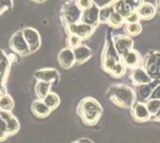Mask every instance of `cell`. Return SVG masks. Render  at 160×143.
<instances>
[{"label":"cell","mask_w":160,"mask_h":143,"mask_svg":"<svg viewBox=\"0 0 160 143\" xmlns=\"http://www.w3.org/2000/svg\"><path fill=\"white\" fill-rule=\"evenodd\" d=\"M106 96L109 101L120 108H131L136 101V92L125 84H113L107 90Z\"/></svg>","instance_id":"cell-1"},{"label":"cell","mask_w":160,"mask_h":143,"mask_svg":"<svg viewBox=\"0 0 160 143\" xmlns=\"http://www.w3.org/2000/svg\"><path fill=\"white\" fill-rule=\"evenodd\" d=\"M76 111L84 124L93 126L100 120L103 109L96 99L92 97H85L79 102Z\"/></svg>","instance_id":"cell-2"},{"label":"cell","mask_w":160,"mask_h":143,"mask_svg":"<svg viewBox=\"0 0 160 143\" xmlns=\"http://www.w3.org/2000/svg\"><path fill=\"white\" fill-rule=\"evenodd\" d=\"M121 56L119 55L116 48L114 46V43L112 40V37L110 34H107L106 42L103 48V51L101 54V67L106 73H110L112 68L121 62Z\"/></svg>","instance_id":"cell-3"},{"label":"cell","mask_w":160,"mask_h":143,"mask_svg":"<svg viewBox=\"0 0 160 143\" xmlns=\"http://www.w3.org/2000/svg\"><path fill=\"white\" fill-rule=\"evenodd\" d=\"M143 69L153 80H160V52L150 51L143 58Z\"/></svg>","instance_id":"cell-4"},{"label":"cell","mask_w":160,"mask_h":143,"mask_svg":"<svg viewBox=\"0 0 160 143\" xmlns=\"http://www.w3.org/2000/svg\"><path fill=\"white\" fill-rule=\"evenodd\" d=\"M81 13L82 10H80L75 2L69 1L65 3L61 9V19L65 26L79 22L81 18Z\"/></svg>","instance_id":"cell-5"},{"label":"cell","mask_w":160,"mask_h":143,"mask_svg":"<svg viewBox=\"0 0 160 143\" xmlns=\"http://www.w3.org/2000/svg\"><path fill=\"white\" fill-rule=\"evenodd\" d=\"M9 46L12 49V51L17 53L20 56H26L31 53L27 42L25 41V38L22 34V30L15 32L11 36L9 40Z\"/></svg>","instance_id":"cell-6"},{"label":"cell","mask_w":160,"mask_h":143,"mask_svg":"<svg viewBox=\"0 0 160 143\" xmlns=\"http://www.w3.org/2000/svg\"><path fill=\"white\" fill-rule=\"evenodd\" d=\"M94 30H95L94 26L88 25V24L80 21L66 26V31L68 34H75V35L81 38L82 40L83 39H87L89 36H91Z\"/></svg>","instance_id":"cell-7"},{"label":"cell","mask_w":160,"mask_h":143,"mask_svg":"<svg viewBox=\"0 0 160 143\" xmlns=\"http://www.w3.org/2000/svg\"><path fill=\"white\" fill-rule=\"evenodd\" d=\"M22 34L25 38V41L27 42L30 52L37 51L41 46V37L36 29L32 27H26L22 29Z\"/></svg>","instance_id":"cell-8"},{"label":"cell","mask_w":160,"mask_h":143,"mask_svg":"<svg viewBox=\"0 0 160 143\" xmlns=\"http://www.w3.org/2000/svg\"><path fill=\"white\" fill-rule=\"evenodd\" d=\"M131 116L137 122H147L151 119V115L147 110V107L144 102L136 100L131 106Z\"/></svg>","instance_id":"cell-9"},{"label":"cell","mask_w":160,"mask_h":143,"mask_svg":"<svg viewBox=\"0 0 160 143\" xmlns=\"http://www.w3.org/2000/svg\"><path fill=\"white\" fill-rule=\"evenodd\" d=\"M112 40L114 43V46L116 48V50L120 56H122L123 54L133 49L134 42L132 40V38L127 35L118 34V35H115L112 37Z\"/></svg>","instance_id":"cell-10"},{"label":"cell","mask_w":160,"mask_h":143,"mask_svg":"<svg viewBox=\"0 0 160 143\" xmlns=\"http://www.w3.org/2000/svg\"><path fill=\"white\" fill-rule=\"evenodd\" d=\"M99 10L100 8L95 3H93L89 8L82 11L80 22L96 27L99 24Z\"/></svg>","instance_id":"cell-11"},{"label":"cell","mask_w":160,"mask_h":143,"mask_svg":"<svg viewBox=\"0 0 160 143\" xmlns=\"http://www.w3.org/2000/svg\"><path fill=\"white\" fill-rule=\"evenodd\" d=\"M129 78H130V80H131L133 86L135 87L148 84V83H151L153 81V79L147 74L142 66H138L136 68L132 69L131 73H130V75H129Z\"/></svg>","instance_id":"cell-12"},{"label":"cell","mask_w":160,"mask_h":143,"mask_svg":"<svg viewBox=\"0 0 160 143\" xmlns=\"http://www.w3.org/2000/svg\"><path fill=\"white\" fill-rule=\"evenodd\" d=\"M58 63L60 66L64 69L71 68L73 65H75V56L73 49L70 47L63 48L61 51L58 53Z\"/></svg>","instance_id":"cell-13"},{"label":"cell","mask_w":160,"mask_h":143,"mask_svg":"<svg viewBox=\"0 0 160 143\" xmlns=\"http://www.w3.org/2000/svg\"><path fill=\"white\" fill-rule=\"evenodd\" d=\"M34 76L37 80L50 82V83H52V84L57 83L59 80V73L56 69H54V68L39 69V70L35 72Z\"/></svg>","instance_id":"cell-14"},{"label":"cell","mask_w":160,"mask_h":143,"mask_svg":"<svg viewBox=\"0 0 160 143\" xmlns=\"http://www.w3.org/2000/svg\"><path fill=\"white\" fill-rule=\"evenodd\" d=\"M121 60L124 63V65L126 66V68L129 69H134L138 66L141 65V56L137 50L135 49H131L128 52L121 56Z\"/></svg>","instance_id":"cell-15"},{"label":"cell","mask_w":160,"mask_h":143,"mask_svg":"<svg viewBox=\"0 0 160 143\" xmlns=\"http://www.w3.org/2000/svg\"><path fill=\"white\" fill-rule=\"evenodd\" d=\"M0 115L4 119L5 123H6V132L8 136L14 135L15 133H17L20 125L18 120L15 118L12 113H10V111H4V110H0Z\"/></svg>","instance_id":"cell-16"},{"label":"cell","mask_w":160,"mask_h":143,"mask_svg":"<svg viewBox=\"0 0 160 143\" xmlns=\"http://www.w3.org/2000/svg\"><path fill=\"white\" fill-rule=\"evenodd\" d=\"M159 83H160V80H153L151 83H148V84L138 86L137 92H136V100L145 102L148 99H150L154 88L156 87Z\"/></svg>","instance_id":"cell-17"},{"label":"cell","mask_w":160,"mask_h":143,"mask_svg":"<svg viewBox=\"0 0 160 143\" xmlns=\"http://www.w3.org/2000/svg\"><path fill=\"white\" fill-rule=\"evenodd\" d=\"M73 52L75 56V64L76 65H81V64L85 63L93 55L91 49L86 45H82V44L73 48Z\"/></svg>","instance_id":"cell-18"},{"label":"cell","mask_w":160,"mask_h":143,"mask_svg":"<svg viewBox=\"0 0 160 143\" xmlns=\"http://www.w3.org/2000/svg\"><path fill=\"white\" fill-rule=\"evenodd\" d=\"M31 110H32L33 114L38 118L47 117L52 111L46 104H45L44 101L41 99H37L32 103Z\"/></svg>","instance_id":"cell-19"},{"label":"cell","mask_w":160,"mask_h":143,"mask_svg":"<svg viewBox=\"0 0 160 143\" xmlns=\"http://www.w3.org/2000/svg\"><path fill=\"white\" fill-rule=\"evenodd\" d=\"M136 11L140 17V20L141 19H143V20H149V19H152L155 16V14H156V8L152 4L143 2L137 8Z\"/></svg>","instance_id":"cell-20"},{"label":"cell","mask_w":160,"mask_h":143,"mask_svg":"<svg viewBox=\"0 0 160 143\" xmlns=\"http://www.w3.org/2000/svg\"><path fill=\"white\" fill-rule=\"evenodd\" d=\"M52 83L46 82V81H42V80H37L36 84H35V95L38 98V99H43V98L46 96L48 93L51 91V87H52Z\"/></svg>","instance_id":"cell-21"},{"label":"cell","mask_w":160,"mask_h":143,"mask_svg":"<svg viewBox=\"0 0 160 143\" xmlns=\"http://www.w3.org/2000/svg\"><path fill=\"white\" fill-rule=\"evenodd\" d=\"M124 33L129 37L137 36L142 31V26L139 22L135 23H124Z\"/></svg>","instance_id":"cell-22"},{"label":"cell","mask_w":160,"mask_h":143,"mask_svg":"<svg viewBox=\"0 0 160 143\" xmlns=\"http://www.w3.org/2000/svg\"><path fill=\"white\" fill-rule=\"evenodd\" d=\"M114 11V6H113V1L110 2L107 5L103 6L100 8L99 10V23H107L110 15Z\"/></svg>","instance_id":"cell-23"},{"label":"cell","mask_w":160,"mask_h":143,"mask_svg":"<svg viewBox=\"0 0 160 143\" xmlns=\"http://www.w3.org/2000/svg\"><path fill=\"white\" fill-rule=\"evenodd\" d=\"M42 100L44 101L45 104H46L51 110L56 109V108L60 104V98H59V96L56 94V93L51 92V91H50L48 94L43 98Z\"/></svg>","instance_id":"cell-24"},{"label":"cell","mask_w":160,"mask_h":143,"mask_svg":"<svg viewBox=\"0 0 160 143\" xmlns=\"http://www.w3.org/2000/svg\"><path fill=\"white\" fill-rule=\"evenodd\" d=\"M124 23H125L124 17H122L116 11H113V13L110 15L106 24H108L109 26H111L113 28H120L122 25H124Z\"/></svg>","instance_id":"cell-25"},{"label":"cell","mask_w":160,"mask_h":143,"mask_svg":"<svg viewBox=\"0 0 160 143\" xmlns=\"http://www.w3.org/2000/svg\"><path fill=\"white\" fill-rule=\"evenodd\" d=\"M145 105L147 107V110L150 113V115L154 116L155 114H157L160 110V100L159 99H153L150 98L147 101H145Z\"/></svg>","instance_id":"cell-26"},{"label":"cell","mask_w":160,"mask_h":143,"mask_svg":"<svg viewBox=\"0 0 160 143\" xmlns=\"http://www.w3.org/2000/svg\"><path fill=\"white\" fill-rule=\"evenodd\" d=\"M13 104L14 103H13L11 96L4 94L1 99H0V110L11 111L13 109Z\"/></svg>","instance_id":"cell-27"},{"label":"cell","mask_w":160,"mask_h":143,"mask_svg":"<svg viewBox=\"0 0 160 143\" xmlns=\"http://www.w3.org/2000/svg\"><path fill=\"white\" fill-rule=\"evenodd\" d=\"M82 39L78 37L77 35L75 34H68V37H67V44H68V47L70 48H75L77 47L78 45L81 44Z\"/></svg>","instance_id":"cell-28"},{"label":"cell","mask_w":160,"mask_h":143,"mask_svg":"<svg viewBox=\"0 0 160 143\" xmlns=\"http://www.w3.org/2000/svg\"><path fill=\"white\" fill-rule=\"evenodd\" d=\"M12 8V0H0V16Z\"/></svg>","instance_id":"cell-29"},{"label":"cell","mask_w":160,"mask_h":143,"mask_svg":"<svg viewBox=\"0 0 160 143\" xmlns=\"http://www.w3.org/2000/svg\"><path fill=\"white\" fill-rule=\"evenodd\" d=\"M75 3L79 7L80 10H85V9L89 8L94 3L92 0H75Z\"/></svg>","instance_id":"cell-30"},{"label":"cell","mask_w":160,"mask_h":143,"mask_svg":"<svg viewBox=\"0 0 160 143\" xmlns=\"http://www.w3.org/2000/svg\"><path fill=\"white\" fill-rule=\"evenodd\" d=\"M125 23H135V22H139L140 21V17L138 15L137 11H133L127 15L126 17L124 18Z\"/></svg>","instance_id":"cell-31"},{"label":"cell","mask_w":160,"mask_h":143,"mask_svg":"<svg viewBox=\"0 0 160 143\" xmlns=\"http://www.w3.org/2000/svg\"><path fill=\"white\" fill-rule=\"evenodd\" d=\"M150 98H153V99H159L160 100V83L154 88V90L151 94V97Z\"/></svg>","instance_id":"cell-32"},{"label":"cell","mask_w":160,"mask_h":143,"mask_svg":"<svg viewBox=\"0 0 160 143\" xmlns=\"http://www.w3.org/2000/svg\"><path fill=\"white\" fill-rule=\"evenodd\" d=\"M8 137V134H7V132L5 131V130H2V129H0V142H2L4 141L6 138Z\"/></svg>","instance_id":"cell-33"},{"label":"cell","mask_w":160,"mask_h":143,"mask_svg":"<svg viewBox=\"0 0 160 143\" xmlns=\"http://www.w3.org/2000/svg\"><path fill=\"white\" fill-rule=\"evenodd\" d=\"M151 121H155V122H160V110L157 114H155L154 116H151Z\"/></svg>","instance_id":"cell-34"},{"label":"cell","mask_w":160,"mask_h":143,"mask_svg":"<svg viewBox=\"0 0 160 143\" xmlns=\"http://www.w3.org/2000/svg\"><path fill=\"white\" fill-rule=\"evenodd\" d=\"M74 143H93V142L89 139H86V138H82V139H79L78 141L74 142Z\"/></svg>","instance_id":"cell-35"},{"label":"cell","mask_w":160,"mask_h":143,"mask_svg":"<svg viewBox=\"0 0 160 143\" xmlns=\"http://www.w3.org/2000/svg\"><path fill=\"white\" fill-rule=\"evenodd\" d=\"M31 1L37 2V3H42V2H45V1H46V0H31Z\"/></svg>","instance_id":"cell-36"},{"label":"cell","mask_w":160,"mask_h":143,"mask_svg":"<svg viewBox=\"0 0 160 143\" xmlns=\"http://www.w3.org/2000/svg\"><path fill=\"white\" fill-rule=\"evenodd\" d=\"M156 4H157V9L160 11V0H156Z\"/></svg>","instance_id":"cell-37"},{"label":"cell","mask_w":160,"mask_h":143,"mask_svg":"<svg viewBox=\"0 0 160 143\" xmlns=\"http://www.w3.org/2000/svg\"><path fill=\"white\" fill-rule=\"evenodd\" d=\"M69 1H74V0H69Z\"/></svg>","instance_id":"cell-38"}]
</instances>
